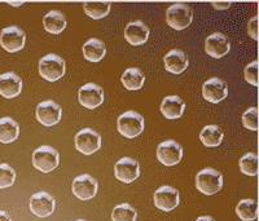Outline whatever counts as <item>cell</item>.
Here are the masks:
<instances>
[{"label":"cell","instance_id":"2e32d148","mask_svg":"<svg viewBox=\"0 0 259 221\" xmlns=\"http://www.w3.org/2000/svg\"><path fill=\"white\" fill-rule=\"evenodd\" d=\"M227 94H228V87L224 80L219 79V78H211L203 83L202 96L209 102H221L227 97Z\"/></svg>","mask_w":259,"mask_h":221},{"label":"cell","instance_id":"ac0fdd59","mask_svg":"<svg viewBox=\"0 0 259 221\" xmlns=\"http://www.w3.org/2000/svg\"><path fill=\"white\" fill-rule=\"evenodd\" d=\"M22 91V80L15 73H6L0 75V96L6 98H15Z\"/></svg>","mask_w":259,"mask_h":221},{"label":"cell","instance_id":"d6986e66","mask_svg":"<svg viewBox=\"0 0 259 221\" xmlns=\"http://www.w3.org/2000/svg\"><path fill=\"white\" fill-rule=\"evenodd\" d=\"M163 65L168 73L178 75L188 68L189 60L183 50L172 49L163 57Z\"/></svg>","mask_w":259,"mask_h":221},{"label":"cell","instance_id":"484cf974","mask_svg":"<svg viewBox=\"0 0 259 221\" xmlns=\"http://www.w3.org/2000/svg\"><path fill=\"white\" fill-rule=\"evenodd\" d=\"M236 213L242 221H253L258 217V202L254 199H242L236 206Z\"/></svg>","mask_w":259,"mask_h":221},{"label":"cell","instance_id":"7402d4cb","mask_svg":"<svg viewBox=\"0 0 259 221\" xmlns=\"http://www.w3.org/2000/svg\"><path fill=\"white\" fill-rule=\"evenodd\" d=\"M106 54V48L104 41L100 39L92 38L87 40L83 45V56L90 62H99Z\"/></svg>","mask_w":259,"mask_h":221},{"label":"cell","instance_id":"f546056e","mask_svg":"<svg viewBox=\"0 0 259 221\" xmlns=\"http://www.w3.org/2000/svg\"><path fill=\"white\" fill-rule=\"evenodd\" d=\"M16 172L9 164H0V189H7L15 184Z\"/></svg>","mask_w":259,"mask_h":221},{"label":"cell","instance_id":"7c38bea8","mask_svg":"<svg viewBox=\"0 0 259 221\" xmlns=\"http://www.w3.org/2000/svg\"><path fill=\"white\" fill-rule=\"evenodd\" d=\"M71 190L80 201H90L97 193V181L91 175H80L73 180Z\"/></svg>","mask_w":259,"mask_h":221},{"label":"cell","instance_id":"e575fe53","mask_svg":"<svg viewBox=\"0 0 259 221\" xmlns=\"http://www.w3.org/2000/svg\"><path fill=\"white\" fill-rule=\"evenodd\" d=\"M196 221H215V220L212 217H210V216H200Z\"/></svg>","mask_w":259,"mask_h":221},{"label":"cell","instance_id":"277c9868","mask_svg":"<svg viewBox=\"0 0 259 221\" xmlns=\"http://www.w3.org/2000/svg\"><path fill=\"white\" fill-rule=\"evenodd\" d=\"M193 12L186 3H177L168 7L166 11V22L175 30H184L192 24Z\"/></svg>","mask_w":259,"mask_h":221},{"label":"cell","instance_id":"ba28073f","mask_svg":"<svg viewBox=\"0 0 259 221\" xmlns=\"http://www.w3.org/2000/svg\"><path fill=\"white\" fill-rule=\"evenodd\" d=\"M36 119L46 127H52L62 118V109L55 101H43L36 106Z\"/></svg>","mask_w":259,"mask_h":221},{"label":"cell","instance_id":"9a60e30c","mask_svg":"<svg viewBox=\"0 0 259 221\" xmlns=\"http://www.w3.org/2000/svg\"><path fill=\"white\" fill-rule=\"evenodd\" d=\"M231 49V41L224 34L214 33L205 40V52L212 59H222Z\"/></svg>","mask_w":259,"mask_h":221},{"label":"cell","instance_id":"30bf717a","mask_svg":"<svg viewBox=\"0 0 259 221\" xmlns=\"http://www.w3.org/2000/svg\"><path fill=\"white\" fill-rule=\"evenodd\" d=\"M183 158V149L174 140H167L158 145L157 147V159L162 164L172 167L178 164Z\"/></svg>","mask_w":259,"mask_h":221},{"label":"cell","instance_id":"d4e9b609","mask_svg":"<svg viewBox=\"0 0 259 221\" xmlns=\"http://www.w3.org/2000/svg\"><path fill=\"white\" fill-rule=\"evenodd\" d=\"M224 137V133L218 126L211 124V126H206L203 127L200 133V140L205 146L207 147H215L222 144Z\"/></svg>","mask_w":259,"mask_h":221},{"label":"cell","instance_id":"4fadbf2b","mask_svg":"<svg viewBox=\"0 0 259 221\" xmlns=\"http://www.w3.org/2000/svg\"><path fill=\"white\" fill-rule=\"evenodd\" d=\"M29 207L30 211L38 217H48L55 211L56 202H55L52 195L48 194V193L39 192L31 195Z\"/></svg>","mask_w":259,"mask_h":221},{"label":"cell","instance_id":"5bb4252c","mask_svg":"<svg viewBox=\"0 0 259 221\" xmlns=\"http://www.w3.org/2000/svg\"><path fill=\"white\" fill-rule=\"evenodd\" d=\"M153 201L157 208L170 212L179 206V193L172 186H161L154 193Z\"/></svg>","mask_w":259,"mask_h":221},{"label":"cell","instance_id":"4dcf8cb0","mask_svg":"<svg viewBox=\"0 0 259 221\" xmlns=\"http://www.w3.org/2000/svg\"><path fill=\"white\" fill-rule=\"evenodd\" d=\"M242 124L250 131H258V109L255 106L249 107L242 114Z\"/></svg>","mask_w":259,"mask_h":221},{"label":"cell","instance_id":"d590c367","mask_svg":"<svg viewBox=\"0 0 259 221\" xmlns=\"http://www.w3.org/2000/svg\"><path fill=\"white\" fill-rule=\"evenodd\" d=\"M77 221H84V220H77Z\"/></svg>","mask_w":259,"mask_h":221},{"label":"cell","instance_id":"4316f807","mask_svg":"<svg viewBox=\"0 0 259 221\" xmlns=\"http://www.w3.org/2000/svg\"><path fill=\"white\" fill-rule=\"evenodd\" d=\"M110 3H104V2H87L83 4V11L89 17L94 20H100L110 12Z\"/></svg>","mask_w":259,"mask_h":221},{"label":"cell","instance_id":"52a82bcc","mask_svg":"<svg viewBox=\"0 0 259 221\" xmlns=\"http://www.w3.org/2000/svg\"><path fill=\"white\" fill-rule=\"evenodd\" d=\"M25 41H26V35L17 26L6 27L0 33V45L9 53H15L22 49Z\"/></svg>","mask_w":259,"mask_h":221},{"label":"cell","instance_id":"6da1fadb","mask_svg":"<svg viewBox=\"0 0 259 221\" xmlns=\"http://www.w3.org/2000/svg\"><path fill=\"white\" fill-rule=\"evenodd\" d=\"M223 186V175L214 168H203L196 176V188L205 195L217 194Z\"/></svg>","mask_w":259,"mask_h":221},{"label":"cell","instance_id":"1f68e13d","mask_svg":"<svg viewBox=\"0 0 259 221\" xmlns=\"http://www.w3.org/2000/svg\"><path fill=\"white\" fill-rule=\"evenodd\" d=\"M244 77L249 84L258 87V61H253L245 68Z\"/></svg>","mask_w":259,"mask_h":221},{"label":"cell","instance_id":"5b68a950","mask_svg":"<svg viewBox=\"0 0 259 221\" xmlns=\"http://www.w3.org/2000/svg\"><path fill=\"white\" fill-rule=\"evenodd\" d=\"M65 61L57 54L50 53L39 61V74L48 82H56L65 75Z\"/></svg>","mask_w":259,"mask_h":221},{"label":"cell","instance_id":"8fae6325","mask_svg":"<svg viewBox=\"0 0 259 221\" xmlns=\"http://www.w3.org/2000/svg\"><path fill=\"white\" fill-rule=\"evenodd\" d=\"M114 176L117 180L124 184H130L135 181L140 176V165L138 160L124 156L118 160L114 165Z\"/></svg>","mask_w":259,"mask_h":221},{"label":"cell","instance_id":"e0dca14e","mask_svg":"<svg viewBox=\"0 0 259 221\" xmlns=\"http://www.w3.org/2000/svg\"><path fill=\"white\" fill-rule=\"evenodd\" d=\"M149 38V27L143 21H134L124 27V39L131 45H143Z\"/></svg>","mask_w":259,"mask_h":221},{"label":"cell","instance_id":"ffe728a7","mask_svg":"<svg viewBox=\"0 0 259 221\" xmlns=\"http://www.w3.org/2000/svg\"><path fill=\"white\" fill-rule=\"evenodd\" d=\"M162 115L167 119H179L186 110V102L179 96H167L161 103Z\"/></svg>","mask_w":259,"mask_h":221},{"label":"cell","instance_id":"d6a6232c","mask_svg":"<svg viewBox=\"0 0 259 221\" xmlns=\"http://www.w3.org/2000/svg\"><path fill=\"white\" fill-rule=\"evenodd\" d=\"M256 24H258V17H256V16H254V17L249 21V24H247V33H249V35H250L254 40L258 39V30H256L258 29V25Z\"/></svg>","mask_w":259,"mask_h":221},{"label":"cell","instance_id":"7a4b0ae2","mask_svg":"<svg viewBox=\"0 0 259 221\" xmlns=\"http://www.w3.org/2000/svg\"><path fill=\"white\" fill-rule=\"evenodd\" d=\"M144 126V118L133 110L123 113L117 121L118 132L124 136L126 139H135L139 135H142Z\"/></svg>","mask_w":259,"mask_h":221},{"label":"cell","instance_id":"cb8c5ba5","mask_svg":"<svg viewBox=\"0 0 259 221\" xmlns=\"http://www.w3.org/2000/svg\"><path fill=\"white\" fill-rule=\"evenodd\" d=\"M18 136H20V127L17 122L8 117L0 118V142L2 144H11L18 139Z\"/></svg>","mask_w":259,"mask_h":221},{"label":"cell","instance_id":"836d02e7","mask_svg":"<svg viewBox=\"0 0 259 221\" xmlns=\"http://www.w3.org/2000/svg\"><path fill=\"white\" fill-rule=\"evenodd\" d=\"M0 221H12V218H11V216H9L7 212L0 211Z\"/></svg>","mask_w":259,"mask_h":221},{"label":"cell","instance_id":"9c48e42d","mask_svg":"<svg viewBox=\"0 0 259 221\" xmlns=\"http://www.w3.org/2000/svg\"><path fill=\"white\" fill-rule=\"evenodd\" d=\"M78 100L83 107L94 110L101 106L104 102V91L94 83H87L78 91Z\"/></svg>","mask_w":259,"mask_h":221},{"label":"cell","instance_id":"44dd1931","mask_svg":"<svg viewBox=\"0 0 259 221\" xmlns=\"http://www.w3.org/2000/svg\"><path fill=\"white\" fill-rule=\"evenodd\" d=\"M43 26L47 33L59 35L66 29V18L59 11H51L43 17Z\"/></svg>","mask_w":259,"mask_h":221},{"label":"cell","instance_id":"83f0119b","mask_svg":"<svg viewBox=\"0 0 259 221\" xmlns=\"http://www.w3.org/2000/svg\"><path fill=\"white\" fill-rule=\"evenodd\" d=\"M136 217H138V213H136L135 208L130 206L128 203L118 204L112 212L113 221H136Z\"/></svg>","mask_w":259,"mask_h":221},{"label":"cell","instance_id":"f1b7e54d","mask_svg":"<svg viewBox=\"0 0 259 221\" xmlns=\"http://www.w3.org/2000/svg\"><path fill=\"white\" fill-rule=\"evenodd\" d=\"M240 170L247 176L258 175V155L255 153H247L240 159Z\"/></svg>","mask_w":259,"mask_h":221},{"label":"cell","instance_id":"8992f818","mask_svg":"<svg viewBox=\"0 0 259 221\" xmlns=\"http://www.w3.org/2000/svg\"><path fill=\"white\" fill-rule=\"evenodd\" d=\"M101 136L91 128H83L75 136V149L84 155H91L100 150Z\"/></svg>","mask_w":259,"mask_h":221},{"label":"cell","instance_id":"3957f363","mask_svg":"<svg viewBox=\"0 0 259 221\" xmlns=\"http://www.w3.org/2000/svg\"><path fill=\"white\" fill-rule=\"evenodd\" d=\"M59 164L60 154L52 146L45 145L35 149L32 153V165L43 174H50L53 170H56Z\"/></svg>","mask_w":259,"mask_h":221},{"label":"cell","instance_id":"603a6c76","mask_svg":"<svg viewBox=\"0 0 259 221\" xmlns=\"http://www.w3.org/2000/svg\"><path fill=\"white\" fill-rule=\"evenodd\" d=\"M121 82L124 86V88L128 89V91H139L144 86L145 77L140 69L130 68L124 70V73L122 74Z\"/></svg>","mask_w":259,"mask_h":221}]
</instances>
